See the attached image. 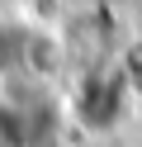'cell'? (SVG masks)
I'll use <instances>...</instances> for the list:
<instances>
[{"instance_id":"cell-1","label":"cell","mask_w":142,"mask_h":147,"mask_svg":"<svg viewBox=\"0 0 142 147\" xmlns=\"http://www.w3.org/2000/svg\"><path fill=\"white\" fill-rule=\"evenodd\" d=\"M133 100H137V90L128 86V76L118 71V62L114 67H90L81 76V86L71 90V114L90 133H109V128H118L128 119Z\"/></svg>"},{"instance_id":"cell-2","label":"cell","mask_w":142,"mask_h":147,"mask_svg":"<svg viewBox=\"0 0 142 147\" xmlns=\"http://www.w3.org/2000/svg\"><path fill=\"white\" fill-rule=\"evenodd\" d=\"M28 43H33L28 24H19V19H5V14H0V81L28 67Z\"/></svg>"},{"instance_id":"cell-3","label":"cell","mask_w":142,"mask_h":147,"mask_svg":"<svg viewBox=\"0 0 142 147\" xmlns=\"http://www.w3.org/2000/svg\"><path fill=\"white\" fill-rule=\"evenodd\" d=\"M28 138H33L28 109L0 95V147H28Z\"/></svg>"}]
</instances>
